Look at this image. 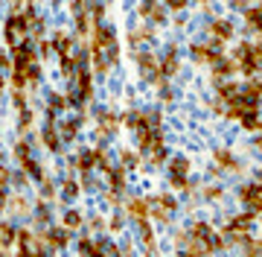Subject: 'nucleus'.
Listing matches in <instances>:
<instances>
[{
  "label": "nucleus",
  "mask_w": 262,
  "mask_h": 257,
  "mask_svg": "<svg viewBox=\"0 0 262 257\" xmlns=\"http://www.w3.org/2000/svg\"><path fill=\"white\" fill-rule=\"evenodd\" d=\"M15 240V228L12 225H0V246H9Z\"/></svg>",
  "instance_id": "11"
},
{
  "label": "nucleus",
  "mask_w": 262,
  "mask_h": 257,
  "mask_svg": "<svg viewBox=\"0 0 262 257\" xmlns=\"http://www.w3.org/2000/svg\"><path fill=\"white\" fill-rule=\"evenodd\" d=\"M76 193H79V187H76L73 181H67V187H64V196H67V199H73Z\"/></svg>",
  "instance_id": "19"
},
{
  "label": "nucleus",
  "mask_w": 262,
  "mask_h": 257,
  "mask_svg": "<svg viewBox=\"0 0 262 257\" xmlns=\"http://www.w3.org/2000/svg\"><path fill=\"white\" fill-rule=\"evenodd\" d=\"M122 164H125V167H134L137 161H134V155L131 152H122Z\"/></svg>",
  "instance_id": "20"
},
{
  "label": "nucleus",
  "mask_w": 262,
  "mask_h": 257,
  "mask_svg": "<svg viewBox=\"0 0 262 257\" xmlns=\"http://www.w3.org/2000/svg\"><path fill=\"white\" fill-rule=\"evenodd\" d=\"M44 141H47V146H50V149H58V134L53 132L50 126H47V132H44Z\"/></svg>",
  "instance_id": "15"
},
{
  "label": "nucleus",
  "mask_w": 262,
  "mask_h": 257,
  "mask_svg": "<svg viewBox=\"0 0 262 257\" xmlns=\"http://www.w3.org/2000/svg\"><path fill=\"white\" fill-rule=\"evenodd\" d=\"M160 73H175V70H178V58H175V47L169 50V56L163 58V62H160V67H158Z\"/></svg>",
  "instance_id": "6"
},
{
  "label": "nucleus",
  "mask_w": 262,
  "mask_h": 257,
  "mask_svg": "<svg viewBox=\"0 0 262 257\" xmlns=\"http://www.w3.org/2000/svg\"><path fill=\"white\" fill-rule=\"evenodd\" d=\"M20 164H24V170H27V172H32L35 179H41V167H38V164L32 161V158H27V161H20Z\"/></svg>",
  "instance_id": "16"
},
{
  "label": "nucleus",
  "mask_w": 262,
  "mask_h": 257,
  "mask_svg": "<svg viewBox=\"0 0 262 257\" xmlns=\"http://www.w3.org/2000/svg\"><path fill=\"white\" fill-rule=\"evenodd\" d=\"M189 170V161H184V158H175V161L169 164V172H172V181H187L184 175H187Z\"/></svg>",
  "instance_id": "4"
},
{
  "label": "nucleus",
  "mask_w": 262,
  "mask_h": 257,
  "mask_svg": "<svg viewBox=\"0 0 262 257\" xmlns=\"http://www.w3.org/2000/svg\"><path fill=\"white\" fill-rule=\"evenodd\" d=\"M239 120H242L245 129H259V117H256V111H248V114H242Z\"/></svg>",
  "instance_id": "9"
},
{
  "label": "nucleus",
  "mask_w": 262,
  "mask_h": 257,
  "mask_svg": "<svg viewBox=\"0 0 262 257\" xmlns=\"http://www.w3.org/2000/svg\"><path fill=\"white\" fill-rule=\"evenodd\" d=\"M181 257H192V254H189V251H184V254H181Z\"/></svg>",
  "instance_id": "22"
},
{
  "label": "nucleus",
  "mask_w": 262,
  "mask_h": 257,
  "mask_svg": "<svg viewBox=\"0 0 262 257\" xmlns=\"http://www.w3.org/2000/svg\"><path fill=\"white\" fill-rule=\"evenodd\" d=\"M213 35H215V41L222 44V41H227L230 35H233V27H230V21H213Z\"/></svg>",
  "instance_id": "3"
},
{
  "label": "nucleus",
  "mask_w": 262,
  "mask_h": 257,
  "mask_svg": "<svg viewBox=\"0 0 262 257\" xmlns=\"http://www.w3.org/2000/svg\"><path fill=\"white\" fill-rule=\"evenodd\" d=\"M24 35H27V18H9L6 21V38H9L12 47H20V41H24Z\"/></svg>",
  "instance_id": "1"
},
{
  "label": "nucleus",
  "mask_w": 262,
  "mask_h": 257,
  "mask_svg": "<svg viewBox=\"0 0 262 257\" xmlns=\"http://www.w3.org/2000/svg\"><path fill=\"white\" fill-rule=\"evenodd\" d=\"M251 62L256 70H262V44H253L251 47Z\"/></svg>",
  "instance_id": "12"
},
{
  "label": "nucleus",
  "mask_w": 262,
  "mask_h": 257,
  "mask_svg": "<svg viewBox=\"0 0 262 257\" xmlns=\"http://www.w3.org/2000/svg\"><path fill=\"white\" fill-rule=\"evenodd\" d=\"M259 129H262V120H259Z\"/></svg>",
  "instance_id": "23"
},
{
  "label": "nucleus",
  "mask_w": 262,
  "mask_h": 257,
  "mask_svg": "<svg viewBox=\"0 0 262 257\" xmlns=\"http://www.w3.org/2000/svg\"><path fill=\"white\" fill-rule=\"evenodd\" d=\"M253 146H256V149H262V137H256V141H253Z\"/></svg>",
  "instance_id": "21"
},
{
  "label": "nucleus",
  "mask_w": 262,
  "mask_h": 257,
  "mask_svg": "<svg viewBox=\"0 0 262 257\" xmlns=\"http://www.w3.org/2000/svg\"><path fill=\"white\" fill-rule=\"evenodd\" d=\"M137 62H140V73H143V76H146V79H151V82H158V79H160L158 62H155L151 56H140Z\"/></svg>",
  "instance_id": "2"
},
{
  "label": "nucleus",
  "mask_w": 262,
  "mask_h": 257,
  "mask_svg": "<svg viewBox=\"0 0 262 257\" xmlns=\"http://www.w3.org/2000/svg\"><path fill=\"white\" fill-rule=\"evenodd\" d=\"M248 24H251V29H259V32H262V15H259V9L248 15Z\"/></svg>",
  "instance_id": "17"
},
{
  "label": "nucleus",
  "mask_w": 262,
  "mask_h": 257,
  "mask_svg": "<svg viewBox=\"0 0 262 257\" xmlns=\"http://www.w3.org/2000/svg\"><path fill=\"white\" fill-rule=\"evenodd\" d=\"M0 158H3V155H0Z\"/></svg>",
  "instance_id": "24"
},
{
  "label": "nucleus",
  "mask_w": 262,
  "mask_h": 257,
  "mask_svg": "<svg viewBox=\"0 0 262 257\" xmlns=\"http://www.w3.org/2000/svg\"><path fill=\"white\" fill-rule=\"evenodd\" d=\"M53 47H56L58 53H61V56H67V53H70V38H67V35H56Z\"/></svg>",
  "instance_id": "10"
},
{
  "label": "nucleus",
  "mask_w": 262,
  "mask_h": 257,
  "mask_svg": "<svg viewBox=\"0 0 262 257\" xmlns=\"http://www.w3.org/2000/svg\"><path fill=\"white\" fill-rule=\"evenodd\" d=\"M79 251H82V254H94V246H91V243H88V240H82V243H79Z\"/></svg>",
  "instance_id": "18"
},
{
  "label": "nucleus",
  "mask_w": 262,
  "mask_h": 257,
  "mask_svg": "<svg viewBox=\"0 0 262 257\" xmlns=\"http://www.w3.org/2000/svg\"><path fill=\"white\" fill-rule=\"evenodd\" d=\"M79 222H82V216H79L76 210H67L64 213V225L67 228H79Z\"/></svg>",
  "instance_id": "14"
},
{
  "label": "nucleus",
  "mask_w": 262,
  "mask_h": 257,
  "mask_svg": "<svg viewBox=\"0 0 262 257\" xmlns=\"http://www.w3.org/2000/svg\"><path fill=\"white\" fill-rule=\"evenodd\" d=\"M47 243H50V246H64V243H67V231H50Z\"/></svg>",
  "instance_id": "8"
},
{
  "label": "nucleus",
  "mask_w": 262,
  "mask_h": 257,
  "mask_svg": "<svg viewBox=\"0 0 262 257\" xmlns=\"http://www.w3.org/2000/svg\"><path fill=\"white\" fill-rule=\"evenodd\" d=\"M94 164H96V152H82L76 158V167H79V170H91Z\"/></svg>",
  "instance_id": "7"
},
{
  "label": "nucleus",
  "mask_w": 262,
  "mask_h": 257,
  "mask_svg": "<svg viewBox=\"0 0 262 257\" xmlns=\"http://www.w3.org/2000/svg\"><path fill=\"white\" fill-rule=\"evenodd\" d=\"M128 213H131L134 219H140V222H143V216L149 213V202H143V199H134V202L128 205Z\"/></svg>",
  "instance_id": "5"
},
{
  "label": "nucleus",
  "mask_w": 262,
  "mask_h": 257,
  "mask_svg": "<svg viewBox=\"0 0 262 257\" xmlns=\"http://www.w3.org/2000/svg\"><path fill=\"white\" fill-rule=\"evenodd\" d=\"M215 158H219V164H222V167H236L233 155L227 152V149H219V152H215Z\"/></svg>",
  "instance_id": "13"
}]
</instances>
